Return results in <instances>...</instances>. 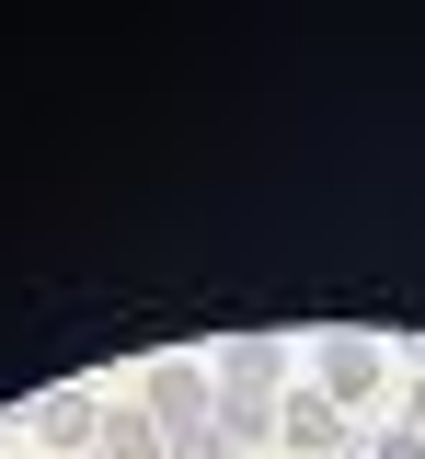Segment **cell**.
Wrapping results in <instances>:
<instances>
[{"mask_svg": "<svg viewBox=\"0 0 425 459\" xmlns=\"http://www.w3.org/2000/svg\"><path fill=\"white\" fill-rule=\"evenodd\" d=\"M138 402L161 413V437H195V425H219V368L207 356H150Z\"/></svg>", "mask_w": 425, "mask_h": 459, "instance_id": "obj_1", "label": "cell"}, {"mask_svg": "<svg viewBox=\"0 0 425 459\" xmlns=\"http://www.w3.org/2000/svg\"><path fill=\"white\" fill-rule=\"evenodd\" d=\"M219 437H230V448H265V437H276V391H219Z\"/></svg>", "mask_w": 425, "mask_h": 459, "instance_id": "obj_7", "label": "cell"}, {"mask_svg": "<svg viewBox=\"0 0 425 459\" xmlns=\"http://www.w3.org/2000/svg\"><path fill=\"white\" fill-rule=\"evenodd\" d=\"M345 459H368V448H345Z\"/></svg>", "mask_w": 425, "mask_h": 459, "instance_id": "obj_12", "label": "cell"}, {"mask_svg": "<svg viewBox=\"0 0 425 459\" xmlns=\"http://www.w3.org/2000/svg\"><path fill=\"white\" fill-rule=\"evenodd\" d=\"M379 379H391V344H379V333H322V344H310V391L334 402V413L379 402Z\"/></svg>", "mask_w": 425, "mask_h": 459, "instance_id": "obj_2", "label": "cell"}, {"mask_svg": "<svg viewBox=\"0 0 425 459\" xmlns=\"http://www.w3.org/2000/svg\"><path fill=\"white\" fill-rule=\"evenodd\" d=\"M23 425H35V459H92L104 402H92V391H35V402H23Z\"/></svg>", "mask_w": 425, "mask_h": 459, "instance_id": "obj_3", "label": "cell"}, {"mask_svg": "<svg viewBox=\"0 0 425 459\" xmlns=\"http://www.w3.org/2000/svg\"><path fill=\"white\" fill-rule=\"evenodd\" d=\"M173 459H242V448H230L219 425H195V437H173Z\"/></svg>", "mask_w": 425, "mask_h": 459, "instance_id": "obj_8", "label": "cell"}, {"mask_svg": "<svg viewBox=\"0 0 425 459\" xmlns=\"http://www.w3.org/2000/svg\"><path fill=\"white\" fill-rule=\"evenodd\" d=\"M276 448L288 459H345V413H334L322 391H288L276 402Z\"/></svg>", "mask_w": 425, "mask_h": 459, "instance_id": "obj_4", "label": "cell"}, {"mask_svg": "<svg viewBox=\"0 0 425 459\" xmlns=\"http://www.w3.org/2000/svg\"><path fill=\"white\" fill-rule=\"evenodd\" d=\"M368 459H425V437H414V425H391V437H379Z\"/></svg>", "mask_w": 425, "mask_h": 459, "instance_id": "obj_9", "label": "cell"}, {"mask_svg": "<svg viewBox=\"0 0 425 459\" xmlns=\"http://www.w3.org/2000/svg\"><path fill=\"white\" fill-rule=\"evenodd\" d=\"M92 459H173V437H161V413L138 402V413H104V437H92Z\"/></svg>", "mask_w": 425, "mask_h": 459, "instance_id": "obj_6", "label": "cell"}, {"mask_svg": "<svg viewBox=\"0 0 425 459\" xmlns=\"http://www.w3.org/2000/svg\"><path fill=\"white\" fill-rule=\"evenodd\" d=\"M207 368H219V391H276V402H288V344H276V333H230Z\"/></svg>", "mask_w": 425, "mask_h": 459, "instance_id": "obj_5", "label": "cell"}, {"mask_svg": "<svg viewBox=\"0 0 425 459\" xmlns=\"http://www.w3.org/2000/svg\"><path fill=\"white\" fill-rule=\"evenodd\" d=\"M403 425H414V437H425V379H414V413H403Z\"/></svg>", "mask_w": 425, "mask_h": 459, "instance_id": "obj_10", "label": "cell"}, {"mask_svg": "<svg viewBox=\"0 0 425 459\" xmlns=\"http://www.w3.org/2000/svg\"><path fill=\"white\" fill-rule=\"evenodd\" d=\"M0 459H35V448H0Z\"/></svg>", "mask_w": 425, "mask_h": 459, "instance_id": "obj_11", "label": "cell"}]
</instances>
